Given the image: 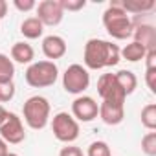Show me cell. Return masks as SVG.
Masks as SVG:
<instances>
[{"label": "cell", "mask_w": 156, "mask_h": 156, "mask_svg": "<svg viewBox=\"0 0 156 156\" xmlns=\"http://www.w3.org/2000/svg\"><path fill=\"white\" fill-rule=\"evenodd\" d=\"M22 114H24V121L28 123L30 129L41 130V129H44L48 125V119H50V103L42 96H33V98H30L24 103Z\"/></svg>", "instance_id": "obj_4"}, {"label": "cell", "mask_w": 156, "mask_h": 156, "mask_svg": "<svg viewBox=\"0 0 156 156\" xmlns=\"http://www.w3.org/2000/svg\"><path fill=\"white\" fill-rule=\"evenodd\" d=\"M90 85V73L83 64H70L62 73V87L68 94H83Z\"/></svg>", "instance_id": "obj_6"}, {"label": "cell", "mask_w": 156, "mask_h": 156, "mask_svg": "<svg viewBox=\"0 0 156 156\" xmlns=\"http://www.w3.org/2000/svg\"><path fill=\"white\" fill-rule=\"evenodd\" d=\"M145 55H147V50L141 46V44H138V42H129L123 50H119V57H123V59H127V61H130V62H138V61H141V59H145Z\"/></svg>", "instance_id": "obj_17"}, {"label": "cell", "mask_w": 156, "mask_h": 156, "mask_svg": "<svg viewBox=\"0 0 156 156\" xmlns=\"http://www.w3.org/2000/svg\"><path fill=\"white\" fill-rule=\"evenodd\" d=\"M141 125L149 130L156 129V105L149 103L141 108Z\"/></svg>", "instance_id": "obj_20"}, {"label": "cell", "mask_w": 156, "mask_h": 156, "mask_svg": "<svg viewBox=\"0 0 156 156\" xmlns=\"http://www.w3.org/2000/svg\"><path fill=\"white\" fill-rule=\"evenodd\" d=\"M26 83L33 88H46L55 85L59 77V68L53 61H37L31 62L24 73Z\"/></svg>", "instance_id": "obj_3"}, {"label": "cell", "mask_w": 156, "mask_h": 156, "mask_svg": "<svg viewBox=\"0 0 156 156\" xmlns=\"http://www.w3.org/2000/svg\"><path fill=\"white\" fill-rule=\"evenodd\" d=\"M98 114H99V105L94 101V98L79 96L77 99H73V103H72V116H73L75 121L88 123V121L96 119Z\"/></svg>", "instance_id": "obj_9"}, {"label": "cell", "mask_w": 156, "mask_h": 156, "mask_svg": "<svg viewBox=\"0 0 156 156\" xmlns=\"http://www.w3.org/2000/svg\"><path fill=\"white\" fill-rule=\"evenodd\" d=\"M42 53L48 57V59H61L64 53H66V42L62 37L59 35H48L44 37L42 41Z\"/></svg>", "instance_id": "obj_13"}, {"label": "cell", "mask_w": 156, "mask_h": 156, "mask_svg": "<svg viewBox=\"0 0 156 156\" xmlns=\"http://www.w3.org/2000/svg\"><path fill=\"white\" fill-rule=\"evenodd\" d=\"M103 26L112 39L125 41L132 37V20L123 11L121 0H112L103 13Z\"/></svg>", "instance_id": "obj_2"}, {"label": "cell", "mask_w": 156, "mask_h": 156, "mask_svg": "<svg viewBox=\"0 0 156 156\" xmlns=\"http://www.w3.org/2000/svg\"><path fill=\"white\" fill-rule=\"evenodd\" d=\"M42 31H44V26L37 17H30L20 24V33L26 39H39L42 35Z\"/></svg>", "instance_id": "obj_16"}, {"label": "cell", "mask_w": 156, "mask_h": 156, "mask_svg": "<svg viewBox=\"0 0 156 156\" xmlns=\"http://www.w3.org/2000/svg\"><path fill=\"white\" fill-rule=\"evenodd\" d=\"M141 151L147 156H156V132L151 130L141 138Z\"/></svg>", "instance_id": "obj_21"}, {"label": "cell", "mask_w": 156, "mask_h": 156, "mask_svg": "<svg viewBox=\"0 0 156 156\" xmlns=\"http://www.w3.org/2000/svg\"><path fill=\"white\" fill-rule=\"evenodd\" d=\"M156 2L154 0H121V8L123 11L129 15V13H136V15H141L145 11H151L154 9Z\"/></svg>", "instance_id": "obj_15"}, {"label": "cell", "mask_w": 156, "mask_h": 156, "mask_svg": "<svg viewBox=\"0 0 156 156\" xmlns=\"http://www.w3.org/2000/svg\"><path fill=\"white\" fill-rule=\"evenodd\" d=\"M15 98V83H0V103H8Z\"/></svg>", "instance_id": "obj_23"}, {"label": "cell", "mask_w": 156, "mask_h": 156, "mask_svg": "<svg viewBox=\"0 0 156 156\" xmlns=\"http://www.w3.org/2000/svg\"><path fill=\"white\" fill-rule=\"evenodd\" d=\"M98 94L103 101L108 103H125V92L121 90L118 79H116V73H103L99 79H98Z\"/></svg>", "instance_id": "obj_7"}, {"label": "cell", "mask_w": 156, "mask_h": 156, "mask_svg": "<svg viewBox=\"0 0 156 156\" xmlns=\"http://www.w3.org/2000/svg\"><path fill=\"white\" fill-rule=\"evenodd\" d=\"M116 79H118L121 90L125 92V96L132 94V92L136 90V87H138V79H136V75H134L130 70H119V72L116 73Z\"/></svg>", "instance_id": "obj_18"}, {"label": "cell", "mask_w": 156, "mask_h": 156, "mask_svg": "<svg viewBox=\"0 0 156 156\" xmlns=\"http://www.w3.org/2000/svg\"><path fill=\"white\" fill-rule=\"evenodd\" d=\"M134 42L141 44L147 51H156V30L151 24H134L132 22Z\"/></svg>", "instance_id": "obj_11"}, {"label": "cell", "mask_w": 156, "mask_h": 156, "mask_svg": "<svg viewBox=\"0 0 156 156\" xmlns=\"http://www.w3.org/2000/svg\"><path fill=\"white\" fill-rule=\"evenodd\" d=\"M8 15V2L6 0H0V20Z\"/></svg>", "instance_id": "obj_29"}, {"label": "cell", "mask_w": 156, "mask_h": 156, "mask_svg": "<svg viewBox=\"0 0 156 156\" xmlns=\"http://www.w3.org/2000/svg\"><path fill=\"white\" fill-rule=\"evenodd\" d=\"M51 130H53V136L62 143H72L79 138V123L68 112H59L53 116Z\"/></svg>", "instance_id": "obj_5"}, {"label": "cell", "mask_w": 156, "mask_h": 156, "mask_svg": "<svg viewBox=\"0 0 156 156\" xmlns=\"http://www.w3.org/2000/svg\"><path fill=\"white\" fill-rule=\"evenodd\" d=\"M8 156H19V154H15V152H8Z\"/></svg>", "instance_id": "obj_32"}, {"label": "cell", "mask_w": 156, "mask_h": 156, "mask_svg": "<svg viewBox=\"0 0 156 156\" xmlns=\"http://www.w3.org/2000/svg\"><path fill=\"white\" fill-rule=\"evenodd\" d=\"M0 138H2L6 143H13V145L22 143L26 140L22 119L15 112H8V118L4 119L2 125H0Z\"/></svg>", "instance_id": "obj_8"}, {"label": "cell", "mask_w": 156, "mask_h": 156, "mask_svg": "<svg viewBox=\"0 0 156 156\" xmlns=\"http://www.w3.org/2000/svg\"><path fill=\"white\" fill-rule=\"evenodd\" d=\"M59 156H85L83 151L79 147H73V145H68V147H62Z\"/></svg>", "instance_id": "obj_27"}, {"label": "cell", "mask_w": 156, "mask_h": 156, "mask_svg": "<svg viewBox=\"0 0 156 156\" xmlns=\"http://www.w3.org/2000/svg\"><path fill=\"white\" fill-rule=\"evenodd\" d=\"M35 9H37V19L42 22V26H57L64 17L59 0H42Z\"/></svg>", "instance_id": "obj_10"}, {"label": "cell", "mask_w": 156, "mask_h": 156, "mask_svg": "<svg viewBox=\"0 0 156 156\" xmlns=\"http://www.w3.org/2000/svg\"><path fill=\"white\" fill-rule=\"evenodd\" d=\"M6 118H8V110H6L2 105H0V125L4 123V119H6Z\"/></svg>", "instance_id": "obj_31"}, {"label": "cell", "mask_w": 156, "mask_h": 156, "mask_svg": "<svg viewBox=\"0 0 156 156\" xmlns=\"http://www.w3.org/2000/svg\"><path fill=\"white\" fill-rule=\"evenodd\" d=\"M62 11H79L87 6V0H59Z\"/></svg>", "instance_id": "obj_24"}, {"label": "cell", "mask_w": 156, "mask_h": 156, "mask_svg": "<svg viewBox=\"0 0 156 156\" xmlns=\"http://www.w3.org/2000/svg\"><path fill=\"white\" fill-rule=\"evenodd\" d=\"M15 77V64L13 61L6 55L0 53V83H9Z\"/></svg>", "instance_id": "obj_19"}, {"label": "cell", "mask_w": 156, "mask_h": 156, "mask_svg": "<svg viewBox=\"0 0 156 156\" xmlns=\"http://www.w3.org/2000/svg\"><path fill=\"white\" fill-rule=\"evenodd\" d=\"M83 61L88 70H101V68L116 66L121 61L119 48L118 44H112L103 39H90L85 44Z\"/></svg>", "instance_id": "obj_1"}, {"label": "cell", "mask_w": 156, "mask_h": 156, "mask_svg": "<svg viewBox=\"0 0 156 156\" xmlns=\"http://www.w3.org/2000/svg\"><path fill=\"white\" fill-rule=\"evenodd\" d=\"M145 61H147V70H156V51H147Z\"/></svg>", "instance_id": "obj_28"}, {"label": "cell", "mask_w": 156, "mask_h": 156, "mask_svg": "<svg viewBox=\"0 0 156 156\" xmlns=\"http://www.w3.org/2000/svg\"><path fill=\"white\" fill-rule=\"evenodd\" d=\"M13 6H15L19 11H31V9L37 8V4L33 2V0H24V2H22V0H15Z\"/></svg>", "instance_id": "obj_25"}, {"label": "cell", "mask_w": 156, "mask_h": 156, "mask_svg": "<svg viewBox=\"0 0 156 156\" xmlns=\"http://www.w3.org/2000/svg\"><path fill=\"white\" fill-rule=\"evenodd\" d=\"M8 152H9V149H8V143L0 138V156H8Z\"/></svg>", "instance_id": "obj_30"}, {"label": "cell", "mask_w": 156, "mask_h": 156, "mask_svg": "<svg viewBox=\"0 0 156 156\" xmlns=\"http://www.w3.org/2000/svg\"><path fill=\"white\" fill-rule=\"evenodd\" d=\"M103 123L107 125H119L125 118V107L119 105V103H108V101H103L99 105V114Z\"/></svg>", "instance_id": "obj_12"}, {"label": "cell", "mask_w": 156, "mask_h": 156, "mask_svg": "<svg viewBox=\"0 0 156 156\" xmlns=\"http://www.w3.org/2000/svg\"><path fill=\"white\" fill-rule=\"evenodd\" d=\"M87 156H112V154H110V147L105 141H94L90 143Z\"/></svg>", "instance_id": "obj_22"}, {"label": "cell", "mask_w": 156, "mask_h": 156, "mask_svg": "<svg viewBox=\"0 0 156 156\" xmlns=\"http://www.w3.org/2000/svg\"><path fill=\"white\" fill-rule=\"evenodd\" d=\"M35 57V51L31 48V44L28 42H15L11 46V59L19 64H30Z\"/></svg>", "instance_id": "obj_14"}, {"label": "cell", "mask_w": 156, "mask_h": 156, "mask_svg": "<svg viewBox=\"0 0 156 156\" xmlns=\"http://www.w3.org/2000/svg\"><path fill=\"white\" fill-rule=\"evenodd\" d=\"M145 81H147V87L152 94H156V70H147L145 72Z\"/></svg>", "instance_id": "obj_26"}]
</instances>
